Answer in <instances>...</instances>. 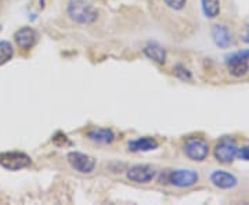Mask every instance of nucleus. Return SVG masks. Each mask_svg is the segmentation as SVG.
Masks as SVG:
<instances>
[{
	"instance_id": "nucleus-1",
	"label": "nucleus",
	"mask_w": 249,
	"mask_h": 205,
	"mask_svg": "<svg viewBox=\"0 0 249 205\" xmlns=\"http://www.w3.org/2000/svg\"><path fill=\"white\" fill-rule=\"evenodd\" d=\"M67 13L73 22L80 25H90L98 17L96 7L88 0H70Z\"/></svg>"
},
{
	"instance_id": "nucleus-2",
	"label": "nucleus",
	"mask_w": 249,
	"mask_h": 205,
	"mask_svg": "<svg viewBox=\"0 0 249 205\" xmlns=\"http://www.w3.org/2000/svg\"><path fill=\"white\" fill-rule=\"evenodd\" d=\"M198 180L199 175L194 169H168L162 175L160 183L178 188H188L196 186Z\"/></svg>"
},
{
	"instance_id": "nucleus-3",
	"label": "nucleus",
	"mask_w": 249,
	"mask_h": 205,
	"mask_svg": "<svg viewBox=\"0 0 249 205\" xmlns=\"http://www.w3.org/2000/svg\"><path fill=\"white\" fill-rule=\"evenodd\" d=\"M32 165V160L27 152L22 151H3L0 152V167L4 169L17 172Z\"/></svg>"
},
{
	"instance_id": "nucleus-4",
	"label": "nucleus",
	"mask_w": 249,
	"mask_h": 205,
	"mask_svg": "<svg viewBox=\"0 0 249 205\" xmlns=\"http://www.w3.org/2000/svg\"><path fill=\"white\" fill-rule=\"evenodd\" d=\"M67 161L71 165V168L83 175H90L96 169L97 160L89 154L80 151H71L67 154Z\"/></svg>"
},
{
	"instance_id": "nucleus-5",
	"label": "nucleus",
	"mask_w": 249,
	"mask_h": 205,
	"mask_svg": "<svg viewBox=\"0 0 249 205\" xmlns=\"http://www.w3.org/2000/svg\"><path fill=\"white\" fill-rule=\"evenodd\" d=\"M249 49L231 53L226 57V65L229 72L235 78L245 76L249 71Z\"/></svg>"
},
{
	"instance_id": "nucleus-6",
	"label": "nucleus",
	"mask_w": 249,
	"mask_h": 205,
	"mask_svg": "<svg viewBox=\"0 0 249 205\" xmlns=\"http://www.w3.org/2000/svg\"><path fill=\"white\" fill-rule=\"evenodd\" d=\"M183 151L191 161L202 162L209 155V143L201 137H188L183 146Z\"/></svg>"
},
{
	"instance_id": "nucleus-7",
	"label": "nucleus",
	"mask_w": 249,
	"mask_h": 205,
	"mask_svg": "<svg viewBox=\"0 0 249 205\" xmlns=\"http://www.w3.org/2000/svg\"><path fill=\"white\" fill-rule=\"evenodd\" d=\"M238 146L231 137H223L216 143L213 150V155L216 161L222 164H231L232 161L237 158Z\"/></svg>"
},
{
	"instance_id": "nucleus-8",
	"label": "nucleus",
	"mask_w": 249,
	"mask_h": 205,
	"mask_svg": "<svg viewBox=\"0 0 249 205\" xmlns=\"http://www.w3.org/2000/svg\"><path fill=\"white\" fill-rule=\"evenodd\" d=\"M157 169L151 167V165H147V164H137L130 167L127 172H126V176L130 182L133 183H139V185H148L151 183L154 179L157 178Z\"/></svg>"
},
{
	"instance_id": "nucleus-9",
	"label": "nucleus",
	"mask_w": 249,
	"mask_h": 205,
	"mask_svg": "<svg viewBox=\"0 0 249 205\" xmlns=\"http://www.w3.org/2000/svg\"><path fill=\"white\" fill-rule=\"evenodd\" d=\"M211 182L214 187L222 190H231L238 185V179L235 175L223 169H216L211 173Z\"/></svg>"
},
{
	"instance_id": "nucleus-10",
	"label": "nucleus",
	"mask_w": 249,
	"mask_h": 205,
	"mask_svg": "<svg viewBox=\"0 0 249 205\" xmlns=\"http://www.w3.org/2000/svg\"><path fill=\"white\" fill-rule=\"evenodd\" d=\"M14 40L19 49L22 50H31L37 42V32L34 28L22 27L14 34Z\"/></svg>"
},
{
	"instance_id": "nucleus-11",
	"label": "nucleus",
	"mask_w": 249,
	"mask_h": 205,
	"mask_svg": "<svg viewBox=\"0 0 249 205\" xmlns=\"http://www.w3.org/2000/svg\"><path fill=\"white\" fill-rule=\"evenodd\" d=\"M211 34H212L214 45L220 49H227L232 43V32L230 31V28L224 24H214Z\"/></svg>"
},
{
	"instance_id": "nucleus-12",
	"label": "nucleus",
	"mask_w": 249,
	"mask_h": 205,
	"mask_svg": "<svg viewBox=\"0 0 249 205\" xmlns=\"http://www.w3.org/2000/svg\"><path fill=\"white\" fill-rule=\"evenodd\" d=\"M158 147H160V143L157 142L154 137H148V136L139 137V139H134V140H130L127 143V149L132 152L154 151Z\"/></svg>"
},
{
	"instance_id": "nucleus-13",
	"label": "nucleus",
	"mask_w": 249,
	"mask_h": 205,
	"mask_svg": "<svg viewBox=\"0 0 249 205\" xmlns=\"http://www.w3.org/2000/svg\"><path fill=\"white\" fill-rule=\"evenodd\" d=\"M144 54H145V57H148L150 60H152L154 63L157 64H165L166 63V57H168V54H166V50L162 47L158 43H155V42H151V43H148V45L144 47Z\"/></svg>"
},
{
	"instance_id": "nucleus-14",
	"label": "nucleus",
	"mask_w": 249,
	"mask_h": 205,
	"mask_svg": "<svg viewBox=\"0 0 249 205\" xmlns=\"http://www.w3.org/2000/svg\"><path fill=\"white\" fill-rule=\"evenodd\" d=\"M88 137H89L91 142L100 143V144H109V143L114 142L115 139V134L111 129H106V128H96L93 130H90L88 133Z\"/></svg>"
},
{
	"instance_id": "nucleus-15",
	"label": "nucleus",
	"mask_w": 249,
	"mask_h": 205,
	"mask_svg": "<svg viewBox=\"0 0 249 205\" xmlns=\"http://www.w3.org/2000/svg\"><path fill=\"white\" fill-rule=\"evenodd\" d=\"M201 7L206 18H216L220 14V0H201Z\"/></svg>"
},
{
	"instance_id": "nucleus-16",
	"label": "nucleus",
	"mask_w": 249,
	"mask_h": 205,
	"mask_svg": "<svg viewBox=\"0 0 249 205\" xmlns=\"http://www.w3.org/2000/svg\"><path fill=\"white\" fill-rule=\"evenodd\" d=\"M14 57V47L7 40L0 42V65L7 64Z\"/></svg>"
},
{
	"instance_id": "nucleus-17",
	"label": "nucleus",
	"mask_w": 249,
	"mask_h": 205,
	"mask_svg": "<svg viewBox=\"0 0 249 205\" xmlns=\"http://www.w3.org/2000/svg\"><path fill=\"white\" fill-rule=\"evenodd\" d=\"M175 74H176V76H178V79L183 80V82H190V80L193 79V75H191V72L187 70L184 65H181V64H178L176 67H175Z\"/></svg>"
},
{
	"instance_id": "nucleus-18",
	"label": "nucleus",
	"mask_w": 249,
	"mask_h": 205,
	"mask_svg": "<svg viewBox=\"0 0 249 205\" xmlns=\"http://www.w3.org/2000/svg\"><path fill=\"white\" fill-rule=\"evenodd\" d=\"M163 1H165V4H166L169 9L175 10V11L184 9V6H186L187 3V0H163Z\"/></svg>"
},
{
	"instance_id": "nucleus-19",
	"label": "nucleus",
	"mask_w": 249,
	"mask_h": 205,
	"mask_svg": "<svg viewBox=\"0 0 249 205\" xmlns=\"http://www.w3.org/2000/svg\"><path fill=\"white\" fill-rule=\"evenodd\" d=\"M237 157H238L240 160L249 161V146H245V147H241V149H238V151H237Z\"/></svg>"
},
{
	"instance_id": "nucleus-20",
	"label": "nucleus",
	"mask_w": 249,
	"mask_h": 205,
	"mask_svg": "<svg viewBox=\"0 0 249 205\" xmlns=\"http://www.w3.org/2000/svg\"><path fill=\"white\" fill-rule=\"evenodd\" d=\"M240 37H241V40H242L244 43L249 45V24H248V25H245V27H244L242 32H241Z\"/></svg>"
},
{
	"instance_id": "nucleus-21",
	"label": "nucleus",
	"mask_w": 249,
	"mask_h": 205,
	"mask_svg": "<svg viewBox=\"0 0 249 205\" xmlns=\"http://www.w3.org/2000/svg\"><path fill=\"white\" fill-rule=\"evenodd\" d=\"M0 31H1V24H0Z\"/></svg>"
}]
</instances>
